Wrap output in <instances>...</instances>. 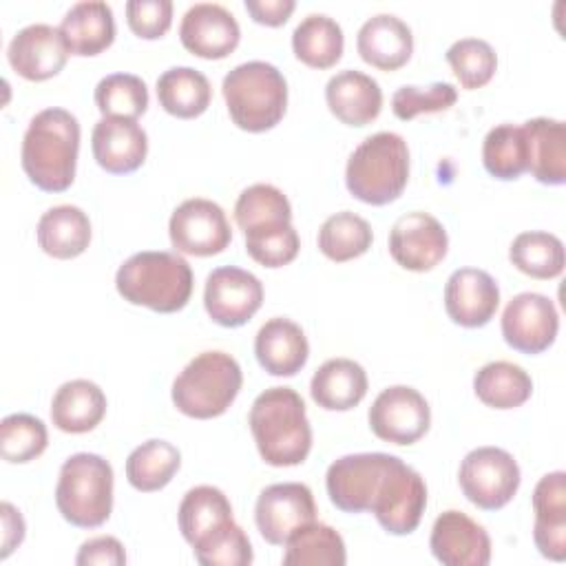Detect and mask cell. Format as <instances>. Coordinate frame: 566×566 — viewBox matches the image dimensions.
<instances>
[{"label":"cell","mask_w":566,"mask_h":566,"mask_svg":"<svg viewBox=\"0 0 566 566\" xmlns=\"http://www.w3.org/2000/svg\"><path fill=\"white\" fill-rule=\"evenodd\" d=\"M409 179V148L402 135L380 130L365 137L347 159L345 186L363 203L396 201Z\"/></svg>","instance_id":"cell-4"},{"label":"cell","mask_w":566,"mask_h":566,"mask_svg":"<svg viewBox=\"0 0 566 566\" xmlns=\"http://www.w3.org/2000/svg\"><path fill=\"white\" fill-rule=\"evenodd\" d=\"M374 232L367 219L343 210L327 217L318 230V250L336 263L352 261L371 248Z\"/></svg>","instance_id":"cell-39"},{"label":"cell","mask_w":566,"mask_h":566,"mask_svg":"<svg viewBox=\"0 0 566 566\" xmlns=\"http://www.w3.org/2000/svg\"><path fill=\"white\" fill-rule=\"evenodd\" d=\"M482 164L486 172L502 181H513L528 172V144L522 126H493L482 144Z\"/></svg>","instance_id":"cell-37"},{"label":"cell","mask_w":566,"mask_h":566,"mask_svg":"<svg viewBox=\"0 0 566 566\" xmlns=\"http://www.w3.org/2000/svg\"><path fill=\"white\" fill-rule=\"evenodd\" d=\"M192 270L184 256L164 250H144L128 256L117 274L115 287L130 305L159 314H172L188 305L192 294Z\"/></svg>","instance_id":"cell-3"},{"label":"cell","mask_w":566,"mask_h":566,"mask_svg":"<svg viewBox=\"0 0 566 566\" xmlns=\"http://www.w3.org/2000/svg\"><path fill=\"white\" fill-rule=\"evenodd\" d=\"M0 517H2V553L0 557L7 559L13 548H18L24 539V517L22 513L11 504V502H2L0 504Z\"/></svg>","instance_id":"cell-50"},{"label":"cell","mask_w":566,"mask_h":566,"mask_svg":"<svg viewBox=\"0 0 566 566\" xmlns=\"http://www.w3.org/2000/svg\"><path fill=\"white\" fill-rule=\"evenodd\" d=\"M80 153L77 117L64 108H44L31 117L20 150V164L33 186L64 192L75 179Z\"/></svg>","instance_id":"cell-1"},{"label":"cell","mask_w":566,"mask_h":566,"mask_svg":"<svg viewBox=\"0 0 566 566\" xmlns=\"http://www.w3.org/2000/svg\"><path fill=\"white\" fill-rule=\"evenodd\" d=\"M458 88L449 82H433L429 86H400L391 95V111L398 119L409 122L420 113H440L455 104Z\"/></svg>","instance_id":"cell-45"},{"label":"cell","mask_w":566,"mask_h":566,"mask_svg":"<svg viewBox=\"0 0 566 566\" xmlns=\"http://www.w3.org/2000/svg\"><path fill=\"white\" fill-rule=\"evenodd\" d=\"M533 542L539 555L564 562L566 559V473L553 471L539 478L533 491Z\"/></svg>","instance_id":"cell-22"},{"label":"cell","mask_w":566,"mask_h":566,"mask_svg":"<svg viewBox=\"0 0 566 566\" xmlns=\"http://www.w3.org/2000/svg\"><path fill=\"white\" fill-rule=\"evenodd\" d=\"M179 40L184 49L197 57L221 60L237 49L241 29L237 18L226 7L214 2H197L181 18Z\"/></svg>","instance_id":"cell-18"},{"label":"cell","mask_w":566,"mask_h":566,"mask_svg":"<svg viewBox=\"0 0 566 566\" xmlns=\"http://www.w3.org/2000/svg\"><path fill=\"white\" fill-rule=\"evenodd\" d=\"M57 29L69 53L80 57L99 55L115 40L113 9L99 0L77 2L64 13Z\"/></svg>","instance_id":"cell-27"},{"label":"cell","mask_w":566,"mask_h":566,"mask_svg":"<svg viewBox=\"0 0 566 566\" xmlns=\"http://www.w3.org/2000/svg\"><path fill=\"white\" fill-rule=\"evenodd\" d=\"M473 391L486 407L515 409L531 398L533 380L524 367L509 360H493L475 371Z\"/></svg>","instance_id":"cell-34"},{"label":"cell","mask_w":566,"mask_h":566,"mask_svg":"<svg viewBox=\"0 0 566 566\" xmlns=\"http://www.w3.org/2000/svg\"><path fill=\"white\" fill-rule=\"evenodd\" d=\"M345 38L340 24L325 13L305 15L292 33L294 55L312 69H329L343 55Z\"/></svg>","instance_id":"cell-33"},{"label":"cell","mask_w":566,"mask_h":566,"mask_svg":"<svg viewBox=\"0 0 566 566\" xmlns=\"http://www.w3.org/2000/svg\"><path fill=\"white\" fill-rule=\"evenodd\" d=\"M528 144V172L546 186L566 181V124L535 117L522 124Z\"/></svg>","instance_id":"cell-29"},{"label":"cell","mask_w":566,"mask_h":566,"mask_svg":"<svg viewBox=\"0 0 566 566\" xmlns=\"http://www.w3.org/2000/svg\"><path fill=\"white\" fill-rule=\"evenodd\" d=\"M38 245L53 259H75L91 243L88 214L71 203L49 208L35 228Z\"/></svg>","instance_id":"cell-31"},{"label":"cell","mask_w":566,"mask_h":566,"mask_svg":"<svg viewBox=\"0 0 566 566\" xmlns=\"http://www.w3.org/2000/svg\"><path fill=\"white\" fill-rule=\"evenodd\" d=\"M356 49L363 62L380 71H396L409 62L413 53V35L407 22L398 15L376 13L358 29Z\"/></svg>","instance_id":"cell-24"},{"label":"cell","mask_w":566,"mask_h":566,"mask_svg":"<svg viewBox=\"0 0 566 566\" xmlns=\"http://www.w3.org/2000/svg\"><path fill=\"white\" fill-rule=\"evenodd\" d=\"M325 102L338 122L347 126H367L380 115L382 91L371 75L345 69L329 77Z\"/></svg>","instance_id":"cell-25"},{"label":"cell","mask_w":566,"mask_h":566,"mask_svg":"<svg viewBox=\"0 0 566 566\" xmlns=\"http://www.w3.org/2000/svg\"><path fill=\"white\" fill-rule=\"evenodd\" d=\"M49 444L46 424L31 413H11L0 422V453L11 464H24L44 453Z\"/></svg>","instance_id":"cell-42"},{"label":"cell","mask_w":566,"mask_h":566,"mask_svg":"<svg viewBox=\"0 0 566 566\" xmlns=\"http://www.w3.org/2000/svg\"><path fill=\"white\" fill-rule=\"evenodd\" d=\"M294 9V0H245V11L250 13V18L265 27L285 24Z\"/></svg>","instance_id":"cell-49"},{"label":"cell","mask_w":566,"mask_h":566,"mask_svg":"<svg viewBox=\"0 0 566 566\" xmlns=\"http://www.w3.org/2000/svg\"><path fill=\"white\" fill-rule=\"evenodd\" d=\"M243 234H245V252L263 268H283L292 263L301 248V239L292 221L256 228Z\"/></svg>","instance_id":"cell-44"},{"label":"cell","mask_w":566,"mask_h":566,"mask_svg":"<svg viewBox=\"0 0 566 566\" xmlns=\"http://www.w3.org/2000/svg\"><path fill=\"white\" fill-rule=\"evenodd\" d=\"M500 287L495 279L478 268L455 270L444 285V310L460 327H484L497 312Z\"/></svg>","instance_id":"cell-20"},{"label":"cell","mask_w":566,"mask_h":566,"mask_svg":"<svg viewBox=\"0 0 566 566\" xmlns=\"http://www.w3.org/2000/svg\"><path fill=\"white\" fill-rule=\"evenodd\" d=\"M91 150L99 168L111 175L135 172L148 153V135L137 119L102 117L91 133Z\"/></svg>","instance_id":"cell-21"},{"label":"cell","mask_w":566,"mask_h":566,"mask_svg":"<svg viewBox=\"0 0 566 566\" xmlns=\"http://www.w3.org/2000/svg\"><path fill=\"white\" fill-rule=\"evenodd\" d=\"M316 520L314 495L307 484L281 482L265 486L254 504V522L261 537L272 546H283L287 537Z\"/></svg>","instance_id":"cell-14"},{"label":"cell","mask_w":566,"mask_h":566,"mask_svg":"<svg viewBox=\"0 0 566 566\" xmlns=\"http://www.w3.org/2000/svg\"><path fill=\"white\" fill-rule=\"evenodd\" d=\"M170 243L190 256H212L232 241V230L223 208L210 199L192 197L181 201L168 221Z\"/></svg>","instance_id":"cell-11"},{"label":"cell","mask_w":566,"mask_h":566,"mask_svg":"<svg viewBox=\"0 0 566 566\" xmlns=\"http://www.w3.org/2000/svg\"><path fill=\"white\" fill-rule=\"evenodd\" d=\"M447 62L462 88H480L491 82L497 69V55L486 40L462 38L447 49Z\"/></svg>","instance_id":"cell-43"},{"label":"cell","mask_w":566,"mask_h":566,"mask_svg":"<svg viewBox=\"0 0 566 566\" xmlns=\"http://www.w3.org/2000/svg\"><path fill=\"white\" fill-rule=\"evenodd\" d=\"M106 413V396L93 380L75 378L57 387L51 400V420L64 433L93 431Z\"/></svg>","instance_id":"cell-28"},{"label":"cell","mask_w":566,"mask_h":566,"mask_svg":"<svg viewBox=\"0 0 566 566\" xmlns=\"http://www.w3.org/2000/svg\"><path fill=\"white\" fill-rule=\"evenodd\" d=\"M509 259L522 274L533 279H555L566 263L562 239L542 230L520 232L509 248Z\"/></svg>","instance_id":"cell-38"},{"label":"cell","mask_w":566,"mask_h":566,"mask_svg":"<svg viewBox=\"0 0 566 566\" xmlns=\"http://www.w3.org/2000/svg\"><path fill=\"white\" fill-rule=\"evenodd\" d=\"M310 394L327 411H349L367 394V374L352 358H329L314 371Z\"/></svg>","instance_id":"cell-30"},{"label":"cell","mask_w":566,"mask_h":566,"mask_svg":"<svg viewBox=\"0 0 566 566\" xmlns=\"http://www.w3.org/2000/svg\"><path fill=\"white\" fill-rule=\"evenodd\" d=\"M181 467L179 449L168 440H146L126 458V480L142 493L164 489Z\"/></svg>","instance_id":"cell-36"},{"label":"cell","mask_w":566,"mask_h":566,"mask_svg":"<svg viewBox=\"0 0 566 566\" xmlns=\"http://www.w3.org/2000/svg\"><path fill=\"white\" fill-rule=\"evenodd\" d=\"M520 480L515 458L500 447H478L469 451L458 471L464 497L482 511L506 506L517 493Z\"/></svg>","instance_id":"cell-8"},{"label":"cell","mask_w":566,"mask_h":566,"mask_svg":"<svg viewBox=\"0 0 566 566\" xmlns=\"http://www.w3.org/2000/svg\"><path fill=\"white\" fill-rule=\"evenodd\" d=\"M177 520L179 531L184 539L192 546V551L234 524L228 495L210 484H199L184 495Z\"/></svg>","instance_id":"cell-26"},{"label":"cell","mask_w":566,"mask_h":566,"mask_svg":"<svg viewBox=\"0 0 566 566\" xmlns=\"http://www.w3.org/2000/svg\"><path fill=\"white\" fill-rule=\"evenodd\" d=\"M559 332L555 303L537 292L515 294L502 312V336L520 354L546 352Z\"/></svg>","instance_id":"cell-15"},{"label":"cell","mask_w":566,"mask_h":566,"mask_svg":"<svg viewBox=\"0 0 566 566\" xmlns=\"http://www.w3.org/2000/svg\"><path fill=\"white\" fill-rule=\"evenodd\" d=\"M283 546L285 566H345L347 562L340 533L316 520L296 528Z\"/></svg>","instance_id":"cell-35"},{"label":"cell","mask_w":566,"mask_h":566,"mask_svg":"<svg viewBox=\"0 0 566 566\" xmlns=\"http://www.w3.org/2000/svg\"><path fill=\"white\" fill-rule=\"evenodd\" d=\"M263 303V283L248 270L223 265L208 274L203 307L221 327L245 325Z\"/></svg>","instance_id":"cell-13"},{"label":"cell","mask_w":566,"mask_h":566,"mask_svg":"<svg viewBox=\"0 0 566 566\" xmlns=\"http://www.w3.org/2000/svg\"><path fill=\"white\" fill-rule=\"evenodd\" d=\"M424 506L427 486L422 475L396 458L385 473L369 511L387 533L409 535L418 528Z\"/></svg>","instance_id":"cell-9"},{"label":"cell","mask_w":566,"mask_h":566,"mask_svg":"<svg viewBox=\"0 0 566 566\" xmlns=\"http://www.w3.org/2000/svg\"><path fill=\"white\" fill-rule=\"evenodd\" d=\"M126 22L137 38L157 40L166 35L172 24V2L170 0H128Z\"/></svg>","instance_id":"cell-47"},{"label":"cell","mask_w":566,"mask_h":566,"mask_svg":"<svg viewBox=\"0 0 566 566\" xmlns=\"http://www.w3.org/2000/svg\"><path fill=\"white\" fill-rule=\"evenodd\" d=\"M230 119L248 133L274 128L287 108V82L283 73L263 60L234 66L221 84Z\"/></svg>","instance_id":"cell-5"},{"label":"cell","mask_w":566,"mask_h":566,"mask_svg":"<svg viewBox=\"0 0 566 566\" xmlns=\"http://www.w3.org/2000/svg\"><path fill=\"white\" fill-rule=\"evenodd\" d=\"M389 453H349L334 460L325 473V486L332 504L343 513H365L371 509L376 491L394 464Z\"/></svg>","instance_id":"cell-10"},{"label":"cell","mask_w":566,"mask_h":566,"mask_svg":"<svg viewBox=\"0 0 566 566\" xmlns=\"http://www.w3.org/2000/svg\"><path fill=\"white\" fill-rule=\"evenodd\" d=\"M259 455L270 467H296L312 449V427L303 398L292 387L261 391L248 416Z\"/></svg>","instance_id":"cell-2"},{"label":"cell","mask_w":566,"mask_h":566,"mask_svg":"<svg viewBox=\"0 0 566 566\" xmlns=\"http://www.w3.org/2000/svg\"><path fill=\"white\" fill-rule=\"evenodd\" d=\"M254 354L259 365L270 376H296L307 358H310V343L301 325L290 318L276 316L261 325L254 336Z\"/></svg>","instance_id":"cell-23"},{"label":"cell","mask_w":566,"mask_h":566,"mask_svg":"<svg viewBox=\"0 0 566 566\" xmlns=\"http://www.w3.org/2000/svg\"><path fill=\"white\" fill-rule=\"evenodd\" d=\"M192 553L201 566H248L254 559L252 544L237 522Z\"/></svg>","instance_id":"cell-46"},{"label":"cell","mask_w":566,"mask_h":566,"mask_svg":"<svg viewBox=\"0 0 566 566\" xmlns=\"http://www.w3.org/2000/svg\"><path fill=\"white\" fill-rule=\"evenodd\" d=\"M159 106L179 119H195L206 113L212 99L208 77L192 66H172L157 77Z\"/></svg>","instance_id":"cell-32"},{"label":"cell","mask_w":566,"mask_h":566,"mask_svg":"<svg viewBox=\"0 0 566 566\" xmlns=\"http://www.w3.org/2000/svg\"><path fill=\"white\" fill-rule=\"evenodd\" d=\"M429 548L444 566H486L491 562L489 533L462 511H444L436 517Z\"/></svg>","instance_id":"cell-17"},{"label":"cell","mask_w":566,"mask_h":566,"mask_svg":"<svg viewBox=\"0 0 566 566\" xmlns=\"http://www.w3.org/2000/svg\"><path fill=\"white\" fill-rule=\"evenodd\" d=\"M55 504L77 528L102 526L113 511V467L97 453H73L60 467Z\"/></svg>","instance_id":"cell-7"},{"label":"cell","mask_w":566,"mask_h":566,"mask_svg":"<svg viewBox=\"0 0 566 566\" xmlns=\"http://www.w3.org/2000/svg\"><path fill=\"white\" fill-rule=\"evenodd\" d=\"M7 60L20 77L29 82H42L64 69L69 49L60 35V29L35 22L20 29L11 38L7 46Z\"/></svg>","instance_id":"cell-19"},{"label":"cell","mask_w":566,"mask_h":566,"mask_svg":"<svg viewBox=\"0 0 566 566\" xmlns=\"http://www.w3.org/2000/svg\"><path fill=\"white\" fill-rule=\"evenodd\" d=\"M367 418L376 438L405 447L418 442L429 431L431 409L418 389L394 385L376 396Z\"/></svg>","instance_id":"cell-12"},{"label":"cell","mask_w":566,"mask_h":566,"mask_svg":"<svg viewBox=\"0 0 566 566\" xmlns=\"http://www.w3.org/2000/svg\"><path fill=\"white\" fill-rule=\"evenodd\" d=\"M234 221L243 232L292 221V206L272 184L248 186L234 203Z\"/></svg>","instance_id":"cell-40"},{"label":"cell","mask_w":566,"mask_h":566,"mask_svg":"<svg viewBox=\"0 0 566 566\" xmlns=\"http://www.w3.org/2000/svg\"><path fill=\"white\" fill-rule=\"evenodd\" d=\"M243 385L239 363L226 352L197 354L172 382V405L188 418L210 420L228 411Z\"/></svg>","instance_id":"cell-6"},{"label":"cell","mask_w":566,"mask_h":566,"mask_svg":"<svg viewBox=\"0 0 566 566\" xmlns=\"http://www.w3.org/2000/svg\"><path fill=\"white\" fill-rule=\"evenodd\" d=\"M449 250L444 226L429 212L413 210L396 219L389 230V254L409 272L433 270Z\"/></svg>","instance_id":"cell-16"},{"label":"cell","mask_w":566,"mask_h":566,"mask_svg":"<svg viewBox=\"0 0 566 566\" xmlns=\"http://www.w3.org/2000/svg\"><path fill=\"white\" fill-rule=\"evenodd\" d=\"M95 104L102 117L137 119L148 108L146 82L133 73H111L97 82Z\"/></svg>","instance_id":"cell-41"},{"label":"cell","mask_w":566,"mask_h":566,"mask_svg":"<svg viewBox=\"0 0 566 566\" xmlns=\"http://www.w3.org/2000/svg\"><path fill=\"white\" fill-rule=\"evenodd\" d=\"M75 564L77 566H93V564L122 566L126 564V551L117 537H111V535L91 537L80 546L75 555Z\"/></svg>","instance_id":"cell-48"}]
</instances>
